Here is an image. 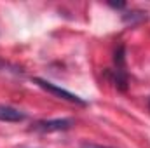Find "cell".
<instances>
[{
    "label": "cell",
    "mask_w": 150,
    "mask_h": 148,
    "mask_svg": "<svg viewBox=\"0 0 150 148\" xmlns=\"http://www.w3.org/2000/svg\"><path fill=\"white\" fill-rule=\"evenodd\" d=\"M74 118H54V120H38L33 124L32 131L37 132H56V131H68L74 127Z\"/></svg>",
    "instance_id": "6da1fadb"
},
{
    "label": "cell",
    "mask_w": 150,
    "mask_h": 148,
    "mask_svg": "<svg viewBox=\"0 0 150 148\" xmlns=\"http://www.w3.org/2000/svg\"><path fill=\"white\" fill-rule=\"evenodd\" d=\"M33 82L37 84L38 87H42L44 91H47V92H51V94L59 96L61 99H67V101H70V103H77V105H80V106H86V101H84L82 98L75 96V94L68 92V91H65V89H61V87H58V85H54V84H51V82H47V80H44V78L35 77V78H33Z\"/></svg>",
    "instance_id": "7a4b0ae2"
},
{
    "label": "cell",
    "mask_w": 150,
    "mask_h": 148,
    "mask_svg": "<svg viewBox=\"0 0 150 148\" xmlns=\"http://www.w3.org/2000/svg\"><path fill=\"white\" fill-rule=\"evenodd\" d=\"M26 118V115L18 108L7 106V105H0V120L2 122H23Z\"/></svg>",
    "instance_id": "3957f363"
},
{
    "label": "cell",
    "mask_w": 150,
    "mask_h": 148,
    "mask_svg": "<svg viewBox=\"0 0 150 148\" xmlns=\"http://www.w3.org/2000/svg\"><path fill=\"white\" fill-rule=\"evenodd\" d=\"M108 75H112V82H113V85L117 87V91H120V92L127 91V75H126V70H112V72H108Z\"/></svg>",
    "instance_id": "277c9868"
},
{
    "label": "cell",
    "mask_w": 150,
    "mask_h": 148,
    "mask_svg": "<svg viewBox=\"0 0 150 148\" xmlns=\"http://www.w3.org/2000/svg\"><path fill=\"white\" fill-rule=\"evenodd\" d=\"M113 63H115V70H126V51L124 45H119L113 52Z\"/></svg>",
    "instance_id": "5b68a950"
},
{
    "label": "cell",
    "mask_w": 150,
    "mask_h": 148,
    "mask_svg": "<svg viewBox=\"0 0 150 148\" xmlns=\"http://www.w3.org/2000/svg\"><path fill=\"white\" fill-rule=\"evenodd\" d=\"M147 19V12H140V11H134V12H127L124 14V21L126 23H136V21H143Z\"/></svg>",
    "instance_id": "8992f818"
},
{
    "label": "cell",
    "mask_w": 150,
    "mask_h": 148,
    "mask_svg": "<svg viewBox=\"0 0 150 148\" xmlns=\"http://www.w3.org/2000/svg\"><path fill=\"white\" fill-rule=\"evenodd\" d=\"M108 5L113 7V9H124V7H126L124 2H108Z\"/></svg>",
    "instance_id": "52a82bcc"
},
{
    "label": "cell",
    "mask_w": 150,
    "mask_h": 148,
    "mask_svg": "<svg viewBox=\"0 0 150 148\" xmlns=\"http://www.w3.org/2000/svg\"><path fill=\"white\" fill-rule=\"evenodd\" d=\"M82 148H108V147H101V145H93V143H84Z\"/></svg>",
    "instance_id": "ba28073f"
},
{
    "label": "cell",
    "mask_w": 150,
    "mask_h": 148,
    "mask_svg": "<svg viewBox=\"0 0 150 148\" xmlns=\"http://www.w3.org/2000/svg\"><path fill=\"white\" fill-rule=\"evenodd\" d=\"M149 110H150V101H149Z\"/></svg>",
    "instance_id": "9c48e42d"
}]
</instances>
